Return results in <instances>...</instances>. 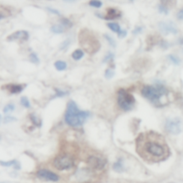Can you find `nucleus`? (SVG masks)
<instances>
[{"instance_id":"1","label":"nucleus","mask_w":183,"mask_h":183,"mask_svg":"<svg viewBox=\"0 0 183 183\" xmlns=\"http://www.w3.org/2000/svg\"><path fill=\"white\" fill-rule=\"evenodd\" d=\"M136 151L139 156L149 163L164 161L170 154L164 136L155 131L139 134L136 140Z\"/></svg>"},{"instance_id":"2","label":"nucleus","mask_w":183,"mask_h":183,"mask_svg":"<svg viewBox=\"0 0 183 183\" xmlns=\"http://www.w3.org/2000/svg\"><path fill=\"white\" fill-rule=\"evenodd\" d=\"M89 117L90 112L79 110L75 102L73 100H69L68 102L64 114V120L68 125L72 127H80Z\"/></svg>"},{"instance_id":"3","label":"nucleus","mask_w":183,"mask_h":183,"mask_svg":"<svg viewBox=\"0 0 183 183\" xmlns=\"http://www.w3.org/2000/svg\"><path fill=\"white\" fill-rule=\"evenodd\" d=\"M142 96L155 105H161V99L167 97L168 90L164 85L158 84L155 86L145 85L141 90Z\"/></svg>"},{"instance_id":"4","label":"nucleus","mask_w":183,"mask_h":183,"mask_svg":"<svg viewBox=\"0 0 183 183\" xmlns=\"http://www.w3.org/2000/svg\"><path fill=\"white\" fill-rule=\"evenodd\" d=\"M79 45L90 54H95L101 47L100 42L93 34L88 30H82L79 34Z\"/></svg>"},{"instance_id":"5","label":"nucleus","mask_w":183,"mask_h":183,"mask_svg":"<svg viewBox=\"0 0 183 183\" xmlns=\"http://www.w3.org/2000/svg\"><path fill=\"white\" fill-rule=\"evenodd\" d=\"M135 98L132 94L124 89H120L117 92V102L119 107L124 111H129L135 104Z\"/></svg>"},{"instance_id":"6","label":"nucleus","mask_w":183,"mask_h":183,"mask_svg":"<svg viewBox=\"0 0 183 183\" xmlns=\"http://www.w3.org/2000/svg\"><path fill=\"white\" fill-rule=\"evenodd\" d=\"M53 165L58 170H67L74 166V160L69 155H60L54 159Z\"/></svg>"},{"instance_id":"7","label":"nucleus","mask_w":183,"mask_h":183,"mask_svg":"<svg viewBox=\"0 0 183 183\" xmlns=\"http://www.w3.org/2000/svg\"><path fill=\"white\" fill-rule=\"evenodd\" d=\"M87 164L92 169L96 170H102L106 166L107 160L104 158L92 155L87 159Z\"/></svg>"},{"instance_id":"8","label":"nucleus","mask_w":183,"mask_h":183,"mask_svg":"<svg viewBox=\"0 0 183 183\" xmlns=\"http://www.w3.org/2000/svg\"><path fill=\"white\" fill-rule=\"evenodd\" d=\"M166 129L170 133L177 135L181 132V122L178 118H174L167 120Z\"/></svg>"},{"instance_id":"9","label":"nucleus","mask_w":183,"mask_h":183,"mask_svg":"<svg viewBox=\"0 0 183 183\" xmlns=\"http://www.w3.org/2000/svg\"><path fill=\"white\" fill-rule=\"evenodd\" d=\"M37 175L40 179H44V180L46 181L57 182L59 179V177L56 174V173L46 169L40 170L37 171Z\"/></svg>"},{"instance_id":"10","label":"nucleus","mask_w":183,"mask_h":183,"mask_svg":"<svg viewBox=\"0 0 183 183\" xmlns=\"http://www.w3.org/2000/svg\"><path fill=\"white\" fill-rule=\"evenodd\" d=\"M158 27L162 33L164 35H168L169 33H172L173 35H176L177 33V28L176 26L173 24V22H161L158 23Z\"/></svg>"},{"instance_id":"11","label":"nucleus","mask_w":183,"mask_h":183,"mask_svg":"<svg viewBox=\"0 0 183 183\" xmlns=\"http://www.w3.org/2000/svg\"><path fill=\"white\" fill-rule=\"evenodd\" d=\"M30 35L27 31L19 30L14 33L11 34L9 36L7 37V40L9 42L14 41V40H21V41H27L29 40Z\"/></svg>"},{"instance_id":"12","label":"nucleus","mask_w":183,"mask_h":183,"mask_svg":"<svg viewBox=\"0 0 183 183\" xmlns=\"http://www.w3.org/2000/svg\"><path fill=\"white\" fill-rule=\"evenodd\" d=\"M100 18H102L107 20H112V19H114L117 18H119L121 17V13L117 9H114V8H109L107 10V15L104 16V17H101L99 16Z\"/></svg>"},{"instance_id":"13","label":"nucleus","mask_w":183,"mask_h":183,"mask_svg":"<svg viewBox=\"0 0 183 183\" xmlns=\"http://www.w3.org/2000/svg\"><path fill=\"white\" fill-rule=\"evenodd\" d=\"M6 89L10 93L18 94L24 90V86H22V85H17V84H10V85H6Z\"/></svg>"},{"instance_id":"14","label":"nucleus","mask_w":183,"mask_h":183,"mask_svg":"<svg viewBox=\"0 0 183 183\" xmlns=\"http://www.w3.org/2000/svg\"><path fill=\"white\" fill-rule=\"evenodd\" d=\"M54 67L58 71H64L67 69V63L64 61L58 60L54 62Z\"/></svg>"},{"instance_id":"15","label":"nucleus","mask_w":183,"mask_h":183,"mask_svg":"<svg viewBox=\"0 0 183 183\" xmlns=\"http://www.w3.org/2000/svg\"><path fill=\"white\" fill-rule=\"evenodd\" d=\"M84 56V52L83 50L82 49H76L73 52V53L72 54V59H74V60L77 61L79 60V59H82Z\"/></svg>"},{"instance_id":"16","label":"nucleus","mask_w":183,"mask_h":183,"mask_svg":"<svg viewBox=\"0 0 183 183\" xmlns=\"http://www.w3.org/2000/svg\"><path fill=\"white\" fill-rule=\"evenodd\" d=\"M107 25L110 30L112 31L113 32H115V33H119V31L121 30L120 26L119 24L115 23V22H110V23H107Z\"/></svg>"},{"instance_id":"17","label":"nucleus","mask_w":183,"mask_h":183,"mask_svg":"<svg viewBox=\"0 0 183 183\" xmlns=\"http://www.w3.org/2000/svg\"><path fill=\"white\" fill-rule=\"evenodd\" d=\"M51 31L53 32V33L61 34L64 32V29L62 25H53L52 27H51Z\"/></svg>"},{"instance_id":"18","label":"nucleus","mask_w":183,"mask_h":183,"mask_svg":"<svg viewBox=\"0 0 183 183\" xmlns=\"http://www.w3.org/2000/svg\"><path fill=\"white\" fill-rule=\"evenodd\" d=\"M113 170L114 171L117 172H121L124 171V166H123L122 161L118 160L117 162L114 163V165H113Z\"/></svg>"},{"instance_id":"19","label":"nucleus","mask_w":183,"mask_h":183,"mask_svg":"<svg viewBox=\"0 0 183 183\" xmlns=\"http://www.w3.org/2000/svg\"><path fill=\"white\" fill-rule=\"evenodd\" d=\"M60 22H61V25H62L64 27H66V28H71V27L73 26L72 22H71L69 19L65 18V17H62V18H61Z\"/></svg>"},{"instance_id":"20","label":"nucleus","mask_w":183,"mask_h":183,"mask_svg":"<svg viewBox=\"0 0 183 183\" xmlns=\"http://www.w3.org/2000/svg\"><path fill=\"white\" fill-rule=\"evenodd\" d=\"M167 58L173 64H175V65H179V64H180V59H179V58L175 56L174 54H168Z\"/></svg>"},{"instance_id":"21","label":"nucleus","mask_w":183,"mask_h":183,"mask_svg":"<svg viewBox=\"0 0 183 183\" xmlns=\"http://www.w3.org/2000/svg\"><path fill=\"white\" fill-rule=\"evenodd\" d=\"M162 5L166 6L167 8L174 6L176 4L175 0H160Z\"/></svg>"},{"instance_id":"22","label":"nucleus","mask_w":183,"mask_h":183,"mask_svg":"<svg viewBox=\"0 0 183 183\" xmlns=\"http://www.w3.org/2000/svg\"><path fill=\"white\" fill-rule=\"evenodd\" d=\"M17 163H18V162L15 160H9V161H6V162H3V161H0V165L3 167H11L13 166V165H15Z\"/></svg>"},{"instance_id":"23","label":"nucleus","mask_w":183,"mask_h":183,"mask_svg":"<svg viewBox=\"0 0 183 183\" xmlns=\"http://www.w3.org/2000/svg\"><path fill=\"white\" fill-rule=\"evenodd\" d=\"M30 117L31 121H32V123H33L35 125H36V126H41L42 125L41 120H40V119L37 118V117L35 115V114H30Z\"/></svg>"},{"instance_id":"24","label":"nucleus","mask_w":183,"mask_h":183,"mask_svg":"<svg viewBox=\"0 0 183 183\" xmlns=\"http://www.w3.org/2000/svg\"><path fill=\"white\" fill-rule=\"evenodd\" d=\"M89 5L95 8H100L102 6V2L100 0H90Z\"/></svg>"},{"instance_id":"25","label":"nucleus","mask_w":183,"mask_h":183,"mask_svg":"<svg viewBox=\"0 0 183 183\" xmlns=\"http://www.w3.org/2000/svg\"><path fill=\"white\" fill-rule=\"evenodd\" d=\"M104 37L106 39V40L108 42V43L110 44V46L112 47H114V48L116 47V42H115V40L112 38V37L111 36H110L109 35H107V34L104 35Z\"/></svg>"},{"instance_id":"26","label":"nucleus","mask_w":183,"mask_h":183,"mask_svg":"<svg viewBox=\"0 0 183 183\" xmlns=\"http://www.w3.org/2000/svg\"><path fill=\"white\" fill-rule=\"evenodd\" d=\"M14 110H15V106H14V105L10 103V104L6 105V106L4 107V109H3V112H4V113L7 114V113L12 112L14 111Z\"/></svg>"},{"instance_id":"27","label":"nucleus","mask_w":183,"mask_h":183,"mask_svg":"<svg viewBox=\"0 0 183 183\" xmlns=\"http://www.w3.org/2000/svg\"><path fill=\"white\" fill-rule=\"evenodd\" d=\"M20 102L21 105L25 108H30L31 107L30 100H28V98H26V97H22V98H21Z\"/></svg>"},{"instance_id":"28","label":"nucleus","mask_w":183,"mask_h":183,"mask_svg":"<svg viewBox=\"0 0 183 183\" xmlns=\"http://www.w3.org/2000/svg\"><path fill=\"white\" fill-rule=\"evenodd\" d=\"M55 91H56V94L54 95V98H61V97H64L67 95L69 94L68 92L62 91V90H59V89H55Z\"/></svg>"},{"instance_id":"29","label":"nucleus","mask_w":183,"mask_h":183,"mask_svg":"<svg viewBox=\"0 0 183 183\" xmlns=\"http://www.w3.org/2000/svg\"><path fill=\"white\" fill-rule=\"evenodd\" d=\"M114 76V72L112 69H107L105 70V77L107 79H110L112 78Z\"/></svg>"},{"instance_id":"30","label":"nucleus","mask_w":183,"mask_h":183,"mask_svg":"<svg viewBox=\"0 0 183 183\" xmlns=\"http://www.w3.org/2000/svg\"><path fill=\"white\" fill-rule=\"evenodd\" d=\"M30 59L32 62L35 63V64H38V63L40 62V59H39L38 57H37V55L34 52L32 53V54H30Z\"/></svg>"},{"instance_id":"31","label":"nucleus","mask_w":183,"mask_h":183,"mask_svg":"<svg viewBox=\"0 0 183 183\" xmlns=\"http://www.w3.org/2000/svg\"><path fill=\"white\" fill-rule=\"evenodd\" d=\"M114 55L113 53L112 52H109L106 56L105 57L104 59H103V62H107V61H110L114 59Z\"/></svg>"},{"instance_id":"32","label":"nucleus","mask_w":183,"mask_h":183,"mask_svg":"<svg viewBox=\"0 0 183 183\" xmlns=\"http://www.w3.org/2000/svg\"><path fill=\"white\" fill-rule=\"evenodd\" d=\"M158 11L160 13H163V14H168V8L162 5L161 4L158 5Z\"/></svg>"},{"instance_id":"33","label":"nucleus","mask_w":183,"mask_h":183,"mask_svg":"<svg viewBox=\"0 0 183 183\" xmlns=\"http://www.w3.org/2000/svg\"><path fill=\"white\" fill-rule=\"evenodd\" d=\"M17 120V118L14 117H12V116H6L4 118V123H5V124H6V123H10V122H14V121Z\"/></svg>"},{"instance_id":"34","label":"nucleus","mask_w":183,"mask_h":183,"mask_svg":"<svg viewBox=\"0 0 183 183\" xmlns=\"http://www.w3.org/2000/svg\"><path fill=\"white\" fill-rule=\"evenodd\" d=\"M117 34H118V37H119V38L123 39L127 36V30H121L120 31H119V33H117Z\"/></svg>"},{"instance_id":"35","label":"nucleus","mask_w":183,"mask_h":183,"mask_svg":"<svg viewBox=\"0 0 183 183\" xmlns=\"http://www.w3.org/2000/svg\"><path fill=\"white\" fill-rule=\"evenodd\" d=\"M177 18L180 21L183 20V7L181 8V9L179 10V12H177Z\"/></svg>"},{"instance_id":"36","label":"nucleus","mask_w":183,"mask_h":183,"mask_svg":"<svg viewBox=\"0 0 183 183\" xmlns=\"http://www.w3.org/2000/svg\"><path fill=\"white\" fill-rule=\"evenodd\" d=\"M69 43H70V41H69V40H65L64 42H63L61 43V45H60V49H64V48H66L68 46V45H69Z\"/></svg>"},{"instance_id":"37","label":"nucleus","mask_w":183,"mask_h":183,"mask_svg":"<svg viewBox=\"0 0 183 183\" xmlns=\"http://www.w3.org/2000/svg\"><path fill=\"white\" fill-rule=\"evenodd\" d=\"M142 30H143V29H142V27H136L133 30V31H132V34H134V35H137V34L140 33L142 31Z\"/></svg>"},{"instance_id":"38","label":"nucleus","mask_w":183,"mask_h":183,"mask_svg":"<svg viewBox=\"0 0 183 183\" xmlns=\"http://www.w3.org/2000/svg\"><path fill=\"white\" fill-rule=\"evenodd\" d=\"M47 9L48 11H49V12L52 13V14H57V15H60V13H59V12L58 10H57V9H52V8H49V7H47L46 8Z\"/></svg>"},{"instance_id":"39","label":"nucleus","mask_w":183,"mask_h":183,"mask_svg":"<svg viewBox=\"0 0 183 183\" xmlns=\"http://www.w3.org/2000/svg\"><path fill=\"white\" fill-rule=\"evenodd\" d=\"M4 16L0 13V20H1V19H4Z\"/></svg>"},{"instance_id":"40","label":"nucleus","mask_w":183,"mask_h":183,"mask_svg":"<svg viewBox=\"0 0 183 183\" xmlns=\"http://www.w3.org/2000/svg\"><path fill=\"white\" fill-rule=\"evenodd\" d=\"M64 1H74V0H64Z\"/></svg>"},{"instance_id":"41","label":"nucleus","mask_w":183,"mask_h":183,"mask_svg":"<svg viewBox=\"0 0 183 183\" xmlns=\"http://www.w3.org/2000/svg\"><path fill=\"white\" fill-rule=\"evenodd\" d=\"M1 114H0V122H1Z\"/></svg>"},{"instance_id":"42","label":"nucleus","mask_w":183,"mask_h":183,"mask_svg":"<svg viewBox=\"0 0 183 183\" xmlns=\"http://www.w3.org/2000/svg\"><path fill=\"white\" fill-rule=\"evenodd\" d=\"M129 1H133V0H129Z\"/></svg>"},{"instance_id":"43","label":"nucleus","mask_w":183,"mask_h":183,"mask_svg":"<svg viewBox=\"0 0 183 183\" xmlns=\"http://www.w3.org/2000/svg\"><path fill=\"white\" fill-rule=\"evenodd\" d=\"M182 107H183V102H182Z\"/></svg>"},{"instance_id":"44","label":"nucleus","mask_w":183,"mask_h":183,"mask_svg":"<svg viewBox=\"0 0 183 183\" xmlns=\"http://www.w3.org/2000/svg\"><path fill=\"white\" fill-rule=\"evenodd\" d=\"M0 183H3V182H0Z\"/></svg>"},{"instance_id":"45","label":"nucleus","mask_w":183,"mask_h":183,"mask_svg":"<svg viewBox=\"0 0 183 183\" xmlns=\"http://www.w3.org/2000/svg\"><path fill=\"white\" fill-rule=\"evenodd\" d=\"M0 139H1V137H0Z\"/></svg>"}]
</instances>
